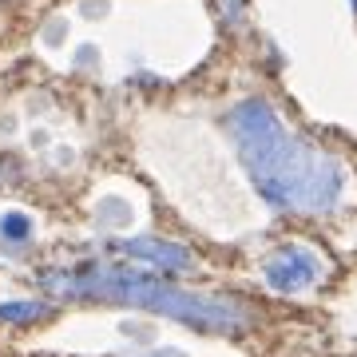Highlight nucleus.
Wrapping results in <instances>:
<instances>
[{
	"instance_id": "1",
	"label": "nucleus",
	"mask_w": 357,
	"mask_h": 357,
	"mask_svg": "<svg viewBox=\"0 0 357 357\" xmlns=\"http://www.w3.org/2000/svg\"><path fill=\"white\" fill-rule=\"evenodd\" d=\"M258 195L278 211H330L342 199V167L330 151L298 139L266 100H243L227 115Z\"/></svg>"
},
{
	"instance_id": "2",
	"label": "nucleus",
	"mask_w": 357,
	"mask_h": 357,
	"mask_svg": "<svg viewBox=\"0 0 357 357\" xmlns=\"http://www.w3.org/2000/svg\"><path fill=\"white\" fill-rule=\"evenodd\" d=\"M40 282L60 298H100V302H119V306H143L211 333H234L246 326V314L234 302L187 294L175 282H159L155 274H143L131 266L84 262L72 270H48V274H40Z\"/></svg>"
},
{
	"instance_id": "3",
	"label": "nucleus",
	"mask_w": 357,
	"mask_h": 357,
	"mask_svg": "<svg viewBox=\"0 0 357 357\" xmlns=\"http://www.w3.org/2000/svg\"><path fill=\"white\" fill-rule=\"evenodd\" d=\"M318 274H321V262L306 246H282L278 255L266 262V282L282 294L306 290V286L318 282Z\"/></svg>"
},
{
	"instance_id": "4",
	"label": "nucleus",
	"mask_w": 357,
	"mask_h": 357,
	"mask_svg": "<svg viewBox=\"0 0 357 357\" xmlns=\"http://www.w3.org/2000/svg\"><path fill=\"white\" fill-rule=\"evenodd\" d=\"M123 250H128L131 258L147 262V266H155V270H167V274H183V270L195 266L191 255H187L183 246L163 243V238H131V243H123Z\"/></svg>"
},
{
	"instance_id": "5",
	"label": "nucleus",
	"mask_w": 357,
	"mask_h": 357,
	"mask_svg": "<svg viewBox=\"0 0 357 357\" xmlns=\"http://www.w3.org/2000/svg\"><path fill=\"white\" fill-rule=\"evenodd\" d=\"M0 238H4L8 246L28 243V238H32V218L28 215H4L0 218Z\"/></svg>"
},
{
	"instance_id": "6",
	"label": "nucleus",
	"mask_w": 357,
	"mask_h": 357,
	"mask_svg": "<svg viewBox=\"0 0 357 357\" xmlns=\"http://www.w3.org/2000/svg\"><path fill=\"white\" fill-rule=\"evenodd\" d=\"M40 314H48L44 302H8V306H0V318L4 321H32Z\"/></svg>"
},
{
	"instance_id": "7",
	"label": "nucleus",
	"mask_w": 357,
	"mask_h": 357,
	"mask_svg": "<svg viewBox=\"0 0 357 357\" xmlns=\"http://www.w3.org/2000/svg\"><path fill=\"white\" fill-rule=\"evenodd\" d=\"M159 357H183V354H171V349H167V354H159Z\"/></svg>"
}]
</instances>
